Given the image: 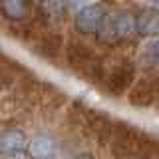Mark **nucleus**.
<instances>
[{"instance_id":"obj_1","label":"nucleus","mask_w":159,"mask_h":159,"mask_svg":"<svg viewBox=\"0 0 159 159\" xmlns=\"http://www.w3.org/2000/svg\"><path fill=\"white\" fill-rule=\"evenodd\" d=\"M66 60L82 78L89 82H102L103 80V66L99 62L98 54L88 44H82L78 40H72L66 46Z\"/></svg>"},{"instance_id":"obj_2","label":"nucleus","mask_w":159,"mask_h":159,"mask_svg":"<svg viewBox=\"0 0 159 159\" xmlns=\"http://www.w3.org/2000/svg\"><path fill=\"white\" fill-rule=\"evenodd\" d=\"M133 32H137L135 16H131L127 10H119V12L103 18L102 26L98 30V40L107 44V46H113V44H119L123 40L131 38Z\"/></svg>"},{"instance_id":"obj_3","label":"nucleus","mask_w":159,"mask_h":159,"mask_svg":"<svg viewBox=\"0 0 159 159\" xmlns=\"http://www.w3.org/2000/svg\"><path fill=\"white\" fill-rule=\"evenodd\" d=\"M133 78H135V66L131 62H121L106 78V89L111 96H121L131 88Z\"/></svg>"},{"instance_id":"obj_4","label":"nucleus","mask_w":159,"mask_h":159,"mask_svg":"<svg viewBox=\"0 0 159 159\" xmlns=\"http://www.w3.org/2000/svg\"><path fill=\"white\" fill-rule=\"evenodd\" d=\"M103 18H106V10L98 4H89L84 6L82 10L76 12V30L82 34H96L99 26H102Z\"/></svg>"},{"instance_id":"obj_5","label":"nucleus","mask_w":159,"mask_h":159,"mask_svg":"<svg viewBox=\"0 0 159 159\" xmlns=\"http://www.w3.org/2000/svg\"><path fill=\"white\" fill-rule=\"evenodd\" d=\"M157 93H159V76L143 78L129 92V102L137 107H147L155 102Z\"/></svg>"},{"instance_id":"obj_6","label":"nucleus","mask_w":159,"mask_h":159,"mask_svg":"<svg viewBox=\"0 0 159 159\" xmlns=\"http://www.w3.org/2000/svg\"><path fill=\"white\" fill-rule=\"evenodd\" d=\"M135 30L139 36H159V10H141L135 16Z\"/></svg>"},{"instance_id":"obj_7","label":"nucleus","mask_w":159,"mask_h":159,"mask_svg":"<svg viewBox=\"0 0 159 159\" xmlns=\"http://www.w3.org/2000/svg\"><path fill=\"white\" fill-rule=\"evenodd\" d=\"M28 147V139L22 131L18 129H8L0 135V153L4 157L12 155V153H20Z\"/></svg>"},{"instance_id":"obj_8","label":"nucleus","mask_w":159,"mask_h":159,"mask_svg":"<svg viewBox=\"0 0 159 159\" xmlns=\"http://www.w3.org/2000/svg\"><path fill=\"white\" fill-rule=\"evenodd\" d=\"M0 10L8 20L12 22H20L28 16L30 6L26 0H0Z\"/></svg>"},{"instance_id":"obj_9","label":"nucleus","mask_w":159,"mask_h":159,"mask_svg":"<svg viewBox=\"0 0 159 159\" xmlns=\"http://www.w3.org/2000/svg\"><path fill=\"white\" fill-rule=\"evenodd\" d=\"M28 151H30V155L36 157V159H48L56 151V143L50 137L40 135V137H34L32 141L28 143Z\"/></svg>"},{"instance_id":"obj_10","label":"nucleus","mask_w":159,"mask_h":159,"mask_svg":"<svg viewBox=\"0 0 159 159\" xmlns=\"http://www.w3.org/2000/svg\"><path fill=\"white\" fill-rule=\"evenodd\" d=\"M60 48H62V38L58 34H48L38 42V52L44 58H56Z\"/></svg>"},{"instance_id":"obj_11","label":"nucleus","mask_w":159,"mask_h":159,"mask_svg":"<svg viewBox=\"0 0 159 159\" xmlns=\"http://www.w3.org/2000/svg\"><path fill=\"white\" fill-rule=\"evenodd\" d=\"M141 62L145 66H159V42H149L141 52Z\"/></svg>"},{"instance_id":"obj_12","label":"nucleus","mask_w":159,"mask_h":159,"mask_svg":"<svg viewBox=\"0 0 159 159\" xmlns=\"http://www.w3.org/2000/svg\"><path fill=\"white\" fill-rule=\"evenodd\" d=\"M46 4H48V12L52 14V18H56V20L62 18L64 12H66V8H68L66 0H46Z\"/></svg>"},{"instance_id":"obj_13","label":"nucleus","mask_w":159,"mask_h":159,"mask_svg":"<svg viewBox=\"0 0 159 159\" xmlns=\"http://www.w3.org/2000/svg\"><path fill=\"white\" fill-rule=\"evenodd\" d=\"M68 8L74 10V12H78V10H82L84 6H89V4H93V0H66Z\"/></svg>"},{"instance_id":"obj_14","label":"nucleus","mask_w":159,"mask_h":159,"mask_svg":"<svg viewBox=\"0 0 159 159\" xmlns=\"http://www.w3.org/2000/svg\"><path fill=\"white\" fill-rule=\"evenodd\" d=\"M6 159H28V155L24 151H20V153H12V155H6Z\"/></svg>"},{"instance_id":"obj_15","label":"nucleus","mask_w":159,"mask_h":159,"mask_svg":"<svg viewBox=\"0 0 159 159\" xmlns=\"http://www.w3.org/2000/svg\"><path fill=\"white\" fill-rule=\"evenodd\" d=\"M78 159H92L89 155H82V157H78Z\"/></svg>"},{"instance_id":"obj_16","label":"nucleus","mask_w":159,"mask_h":159,"mask_svg":"<svg viewBox=\"0 0 159 159\" xmlns=\"http://www.w3.org/2000/svg\"><path fill=\"white\" fill-rule=\"evenodd\" d=\"M151 2H155V4H159V0H151Z\"/></svg>"},{"instance_id":"obj_17","label":"nucleus","mask_w":159,"mask_h":159,"mask_svg":"<svg viewBox=\"0 0 159 159\" xmlns=\"http://www.w3.org/2000/svg\"><path fill=\"white\" fill-rule=\"evenodd\" d=\"M48 159H52V157H48Z\"/></svg>"}]
</instances>
